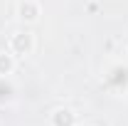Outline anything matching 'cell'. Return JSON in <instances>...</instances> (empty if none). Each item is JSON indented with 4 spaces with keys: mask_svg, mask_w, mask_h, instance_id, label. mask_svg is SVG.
I'll return each mask as SVG.
<instances>
[{
    "mask_svg": "<svg viewBox=\"0 0 128 126\" xmlns=\"http://www.w3.org/2000/svg\"><path fill=\"white\" fill-rule=\"evenodd\" d=\"M15 69H17V57L12 52L2 49L0 52V77H12Z\"/></svg>",
    "mask_w": 128,
    "mask_h": 126,
    "instance_id": "8992f818",
    "label": "cell"
},
{
    "mask_svg": "<svg viewBox=\"0 0 128 126\" xmlns=\"http://www.w3.org/2000/svg\"><path fill=\"white\" fill-rule=\"evenodd\" d=\"M76 126H91V124H81V121H79V124H76Z\"/></svg>",
    "mask_w": 128,
    "mask_h": 126,
    "instance_id": "52a82bcc",
    "label": "cell"
},
{
    "mask_svg": "<svg viewBox=\"0 0 128 126\" xmlns=\"http://www.w3.org/2000/svg\"><path fill=\"white\" fill-rule=\"evenodd\" d=\"M101 84L116 96L128 94V62H111L101 74Z\"/></svg>",
    "mask_w": 128,
    "mask_h": 126,
    "instance_id": "6da1fadb",
    "label": "cell"
},
{
    "mask_svg": "<svg viewBox=\"0 0 128 126\" xmlns=\"http://www.w3.org/2000/svg\"><path fill=\"white\" fill-rule=\"evenodd\" d=\"M17 96H20V89H17L15 79L0 77V109H8V106L17 104Z\"/></svg>",
    "mask_w": 128,
    "mask_h": 126,
    "instance_id": "277c9868",
    "label": "cell"
},
{
    "mask_svg": "<svg viewBox=\"0 0 128 126\" xmlns=\"http://www.w3.org/2000/svg\"><path fill=\"white\" fill-rule=\"evenodd\" d=\"M17 20L20 22H25V25H34L40 15H42V5H40V0H17Z\"/></svg>",
    "mask_w": 128,
    "mask_h": 126,
    "instance_id": "3957f363",
    "label": "cell"
},
{
    "mask_svg": "<svg viewBox=\"0 0 128 126\" xmlns=\"http://www.w3.org/2000/svg\"><path fill=\"white\" fill-rule=\"evenodd\" d=\"M37 47V42H34V35L27 30H17L10 35V40H8V52H12L17 59H22V57H30L32 52Z\"/></svg>",
    "mask_w": 128,
    "mask_h": 126,
    "instance_id": "7a4b0ae2",
    "label": "cell"
},
{
    "mask_svg": "<svg viewBox=\"0 0 128 126\" xmlns=\"http://www.w3.org/2000/svg\"><path fill=\"white\" fill-rule=\"evenodd\" d=\"M79 116L72 106H57L49 114V126H76Z\"/></svg>",
    "mask_w": 128,
    "mask_h": 126,
    "instance_id": "5b68a950",
    "label": "cell"
}]
</instances>
